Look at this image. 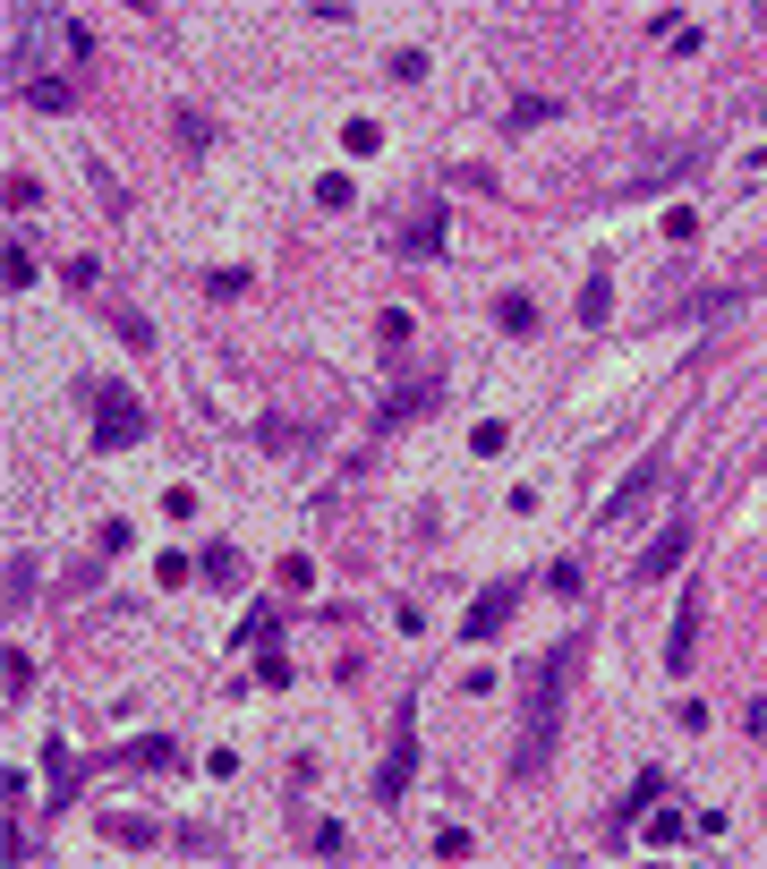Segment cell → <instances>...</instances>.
<instances>
[{
	"instance_id": "6da1fadb",
	"label": "cell",
	"mask_w": 767,
	"mask_h": 869,
	"mask_svg": "<svg viewBox=\"0 0 767 869\" xmlns=\"http://www.w3.org/2000/svg\"><path fill=\"white\" fill-rule=\"evenodd\" d=\"M580 648H545L538 665H529V708H520V741H511V775L529 784V775H545V759H554V725H563V682H572Z\"/></svg>"
},
{
	"instance_id": "7a4b0ae2",
	"label": "cell",
	"mask_w": 767,
	"mask_h": 869,
	"mask_svg": "<svg viewBox=\"0 0 767 869\" xmlns=\"http://www.w3.org/2000/svg\"><path fill=\"white\" fill-rule=\"evenodd\" d=\"M86 401H95V444L102 452H120L145 435V410H137V392L128 384H86Z\"/></svg>"
},
{
	"instance_id": "3957f363",
	"label": "cell",
	"mask_w": 767,
	"mask_h": 869,
	"mask_svg": "<svg viewBox=\"0 0 767 869\" xmlns=\"http://www.w3.org/2000/svg\"><path fill=\"white\" fill-rule=\"evenodd\" d=\"M435 401H444V376H435V367H418V376H401V384L384 392V410H376V426L426 419V410H435Z\"/></svg>"
},
{
	"instance_id": "277c9868",
	"label": "cell",
	"mask_w": 767,
	"mask_h": 869,
	"mask_svg": "<svg viewBox=\"0 0 767 869\" xmlns=\"http://www.w3.org/2000/svg\"><path fill=\"white\" fill-rule=\"evenodd\" d=\"M682 554H691V520H666V529L648 537V554L631 563V579H666L673 563H682Z\"/></svg>"
},
{
	"instance_id": "5b68a950",
	"label": "cell",
	"mask_w": 767,
	"mask_h": 869,
	"mask_svg": "<svg viewBox=\"0 0 767 869\" xmlns=\"http://www.w3.org/2000/svg\"><path fill=\"white\" fill-rule=\"evenodd\" d=\"M410 775H418V750H410V708H401V725H392V759H384V775H376V802H401Z\"/></svg>"
},
{
	"instance_id": "8992f818",
	"label": "cell",
	"mask_w": 767,
	"mask_h": 869,
	"mask_svg": "<svg viewBox=\"0 0 767 869\" xmlns=\"http://www.w3.org/2000/svg\"><path fill=\"white\" fill-rule=\"evenodd\" d=\"M657 486H666V460H639V469H631V478H623V486H614V503H597V520H606V529H614V520H623V512H631V503H639V495H657Z\"/></svg>"
},
{
	"instance_id": "52a82bcc",
	"label": "cell",
	"mask_w": 767,
	"mask_h": 869,
	"mask_svg": "<svg viewBox=\"0 0 767 869\" xmlns=\"http://www.w3.org/2000/svg\"><path fill=\"white\" fill-rule=\"evenodd\" d=\"M392 257H444V214L426 205L418 222H401V230H392Z\"/></svg>"
},
{
	"instance_id": "ba28073f",
	"label": "cell",
	"mask_w": 767,
	"mask_h": 869,
	"mask_svg": "<svg viewBox=\"0 0 767 869\" xmlns=\"http://www.w3.org/2000/svg\"><path fill=\"white\" fill-rule=\"evenodd\" d=\"M511 606H520V588H511V579H504V588H486L478 606H469V640H495V631L511 622Z\"/></svg>"
},
{
	"instance_id": "9c48e42d",
	"label": "cell",
	"mask_w": 767,
	"mask_h": 869,
	"mask_svg": "<svg viewBox=\"0 0 767 869\" xmlns=\"http://www.w3.org/2000/svg\"><path fill=\"white\" fill-rule=\"evenodd\" d=\"M691 648H700V597H682V613H673V640H666V674H691Z\"/></svg>"
},
{
	"instance_id": "30bf717a",
	"label": "cell",
	"mask_w": 767,
	"mask_h": 869,
	"mask_svg": "<svg viewBox=\"0 0 767 869\" xmlns=\"http://www.w3.org/2000/svg\"><path fill=\"white\" fill-rule=\"evenodd\" d=\"M171 137H180L188 154H214V145H223V129H214V120H205L196 102H180V111H171Z\"/></svg>"
},
{
	"instance_id": "8fae6325",
	"label": "cell",
	"mask_w": 767,
	"mask_h": 869,
	"mask_svg": "<svg viewBox=\"0 0 767 869\" xmlns=\"http://www.w3.org/2000/svg\"><path fill=\"white\" fill-rule=\"evenodd\" d=\"M606 316H614V282L588 273V282H580V324H606Z\"/></svg>"
},
{
	"instance_id": "7c38bea8",
	"label": "cell",
	"mask_w": 767,
	"mask_h": 869,
	"mask_svg": "<svg viewBox=\"0 0 767 869\" xmlns=\"http://www.w3.org/2000/svg\"><path fill=\"white\" fill-rule=\"evenodd\" d=\"M256 435H264V452H307V426H290V419H264Z\"/></svg>"
},
{
	"instance_id": "4fadbf2b",
	"label": "cell",
	"mask_w": 767,
	"mask_h": 869,
	"mask_svg": "<svg viewBox=\"0 0 767 869\" xmlns=\"http://www.w3.org/2000/svg\"><path fill=\"white\" fill-rule=\"evenodd\" d=\"M111 333H120L128 350H154V324H145V316H128V307H111Z\"/></svg>"
},
{
	"instance_id": "5bb4252c",
	"label": "cell",
	"mask_w": 767,
	"mask_h": 869,
	"mask_svg": "<svg viewBox=\"0 0 767 869\" xmlns=\"http://www.w3.org/2000/svg\"><path fill=\"white\" fill-rule=\"evenodd\" d=\"M26 102L34 111H68V86L61 77H26Z\"/></svg>"
},
{
	"instance_id": "9a60e30c",
	"label": "cell",
	"mask_w": 767,
	"mask_h": 869,
	"mask_svg": "<svg viewBox=\"0 0 767 869\" xmlns=\"http://www.w3.org/2000/svg\"><path fill=\"white\" fill-rule=\"evenodd\" d=\"M538 120H554V95H520L511 102V129H538Z\"/></svg>"
},
{
	"instance_id": "2e32d148",
	"label": "cell",
	"mask_w": 767,
	"mask_h": 869,
	"mask_svg": "<svg viewBox=\"0 0 767 869\" xmlns=\"http://www.w3.org/2000/svg\"><path fill=\"white\" fill-rule=\"evenodd\" d=\"M316 205H324V214H342V205H350V171H324V180H316Z\"/></svg>"
},
{
	"instance_id": "e0dca14e",
	"label": "cell",
	"mask_w": 767,
	"mask_h": 869,
	"mask_svg": "<svg viewBox=\"0 0 767 869\" xmlns=\"http://www.w3.org/2000/svg\"><path fill=\"white\" fill-rule=\"evenodd\" d=\"M384 68H392V86H418V77H426V52H410V43H401Z\"/></svg>"
},
{
	"instance_id": "ac0fdd59",
	"label": "cell",
	"mask_w": 767,
	"mask_h": 869,
	"mask_svg": "<svg viewBox=\"0 0 767 869\" xmlns=\"http://www.w3.org/2000/svg\"><path fill=\"white\" fill-rule=\"evenodd\" d=\"M196 572L214 579V588H230V579H239V554H230V546H214V554H205V563H196Z\"/></svg>"
},
{
	"instance_id": "d6986e66",
	"label": "cell",
	"mask_w": 767,
	"mask_h": 869,
	"mask_svg": "<svg viewBox=\"0 0 767 869\" xmlns=\"http://www.w3.org/2000/svg\"><path fill=\"white\" fill-rule=\"evenodd\" d=\"M545 588H554V597H580L588 579H580V563H545Z\"/></svg>"
},
{
	"instance_id": "ffe728a7",
	"label": "cell",
	"mask_w": 767,
	"mask_h": 869,
	"mask_svg": "<svg viewBox=\"0 0 767 869\" xmlns=\"http://www.w3.org/2000/svg\"><path fill=\"white\" fill-rule=\"evenodd\" d=\"M342 145H350V154H376L384 129H376V120H350V129H342Z\"/></svg>"
},
{
	"instance_id": "44dd1931",
	"label": "cell",
	"mask_w": 767,
	"mask_h": 869,
	"mask_svg": "<svg viewBox=\"0 0 767 869\" xmlns=\"http://www.w3.org/2000/svg\"><path fill=\"white\" fill-rule=\"evenodd\" d=\"M128 759H137V768H171V741H162V734L154 741H128Z\"/></svg>"
},
{
	"instance_id": "7402d4cb",
	"label": "cell",
	"mask_w": 767,
	"mask_h": 869,
	"mask_svg": "<svg viewBox=\"0 0 767 869\" xmlns=\"http://www.w3.org/2000/svg\"><path fill=\"white\" fill-rule=\"evenodd\" d=\"M26 597H34V563L18 554V563H9V606H26Z\"/></svg>"
},
{
	"instance_id": "603a6c76",
	"label": "cell",
	"mask_w": 767,
	"mask_h": 869,
	"mask_svg": "<svg viewBox=\"0 0 767 869\" xmlns=\"http://www.w3.org/2000/svg\"><path fill=\"white\" fill-rule=\"evenodd\" d=\"M111 836H120L128 852H145V844H154V827H145V818H111Z\"/></svg>"
},
{
	"instance_id": "cb8c5ba5",
	"label": "cell",
	"mask_w": 767,
	"mask_h": 869,
	"mask_svg": "<svg viewBox=\"0 0 767 869\" xmlns=\"http://www.w3.org/2000/svg\"><path fill=\"white\" fill-rule=\"evenodd\" d=\"M435 852H444V861H469L478 844H469V827H444V836H435Z\"/></svg>"
},
{
	"instance_id": "d4e9b609",
	"label": "cell",
	"mask_w": 767,
	"mask_h": 869,
	"mask_svg": "<svg viewBox=\"0 0 767 869\" xmlns=\"http://www.w3.org/2000/svg\"><path fill=\"white\" fill-rule=\"evenodd\" d=\"M248 282H256L248 264H230V273H214V282H205V290H214V298H239V290H248Z\"/></svg>"
},
{
	"instance_id": "484cf974",
	"label": "cell",
	"mask_w": 767,
	"mask_h": 869,
	"mask_svg": "<svg viewBox=\"0 0 767 869\" xmlns=\"http://www.w3.org/2000/svg\"><path fill=\"white\" fill-rule=\"evenodd\" d=\"M504 444H511V426H495V419H486L478 435H469V452H486V460H495V452H504Z\"/></svg>"
}]
</instances>
